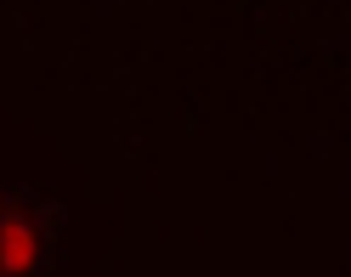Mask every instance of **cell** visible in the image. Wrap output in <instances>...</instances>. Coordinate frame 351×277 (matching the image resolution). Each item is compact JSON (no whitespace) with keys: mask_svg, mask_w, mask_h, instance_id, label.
Wrapping results in <instances>:
<instances>
[{"mask_svg":"<svg viewBox=\"0 0 351 277\" xmlns=\"http://www.w3.org/2000/svg\"><path fill=\"white\" fill-rule=\"evenodd\" d=\"M62 204L40 187H6L0 198V277H57Z\"/></svg>","mask_w":351,"mask_h":277,"instance_id":"6da1fadb","label":"cell"},{"mask_svg":"<svg viewBox=\"0 0 351 277\" xmlns=\"http://www.w3.org/2000/svg\"><path fill=\"white\" fill-rule=\"evenodd\" d=\"M0 198H6V187H0Z\"/></svg>","mask_w":351,"mask_h":277,"instance_id":"7a4b0ae2","label":"cell"}]
</instances>
